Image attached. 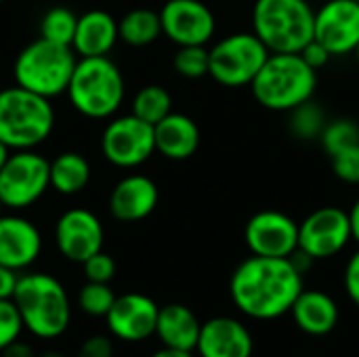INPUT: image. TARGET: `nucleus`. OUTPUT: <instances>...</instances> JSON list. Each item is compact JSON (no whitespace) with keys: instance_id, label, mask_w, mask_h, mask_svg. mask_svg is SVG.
Instances as JSON below:
<instances>
[{"instance_id":"obj_1","label":"nucleus","mask_w":359,"mask_h":357,"mask_svg":"<svg viewBox=\"0 0 359 357\" xmlns=\"http://www.w3.org/2000/svg\"><path fill=\"white\" fill-rule=\"evenodd\" d=\"M229 292L244 316L261 322L278 320L290 314L303 292V274L290 259L252 255L236 267Z\"/></svg>"},{"instance_id":"obj_2","label":"nucleus","mask_w":359,"mask_h":357,"mask_svg":"<svg viewBox=\"0 0 359 357\" xmlns=\"http://www.w3.org/2000/svg\"><path fill=\"white\" fill-rule=\"evenodd\" d=\"M13 303L21 316L23 328L40 341H55L63 337L72 324L67 290L50 274L32 271L19 276Z\"/></svg>"},{"instance_id":"obj_3","label":"nucleus","mask_w":359,"mask_h":357,"mask_svg":"<svg viewBox=\"0 0 359 357\" xmlns=\"http://www.w3.org/2000/svg\"><path fill=\"white\" fill-rule=\"evenodd\" d=\"M316 86L318 74L301 53H271L250 84L255 99L273 112H292L313 97Z\"/></svg>"},{"instance_id":"obj_4","label":"nucleus","mask_w":359,"mask_h":357,"mask_svg":"<svg viewBox=\"0 0 359 357\" xmlns=\"http://www.w3.org/2000/svg\"><path fill=\"white\" fill-rule=\"evenodd\" d=\"M124 90V76L107 55L80 57L67 86V97L78 114L103 120L120 109Z\"/></svg>"},{"instance_id":"obj_5","label":"nucleus","mask_w":359,"mask_h":357,"mask_svg":"<svg viewBox=\"0 0 359 357\" xmlns=\"http://www.w3.org/2000/svg\"><path fill=\"white\" fill-rule=\"evenodd\" d=\"M55 128L50 99L21 86L0 90V141L15 151L34 149L44 143Z\"/></svg>"},{"instance_id":"obj_6","label":"nucleus","mask_w":359,"mask_h":357,"mask_svg":"<svg viewBox=\"0 0 359 357\" xmlns=\"http://www.w3.org/2000/svg\"><path fill=\"white\" fill-rule=\"evenodd\" d=\"M316 11L307 0H257L252 29L271 53H301L313 40Z\"/></svg>"},{"instance_id":"obj_7","label":"nucleus","mask_w":359,"mask_h":357,"mask_svg":"<svg viewBox=\"0 0 359 357\" xmlns=\"http://www.w3.org/2000/svg\"><path fill=\"white\" fill-rule=\"evenodd\" d=\"M76 63L78 59L72 46L38 38L17 55L13 76L17 86L53 99L67 93Z\"/></svg>"},{"instance_id":"obj_8","label":"nucleus","mask_w":359,"mask_h":357,"mask_svg":"<svg viewBox=\"0 0 359 357\" xmlns=\"http://www.w3.org/2000/svg\"><path fill=\"white\" fill-rule=\"evenodd\" d=\"M271 50L255 32H238L210 48L208 74L223 86H250Z\"/></svg>"},{"instance_id":"obj_9","label":"nucleus","mask_w":359,"mask_h":357,"mask_svg":"<svg viewBox=\"0 0 359 357\" xmlns=\"http://www.w3.org/2000/svg\"><path fill=\"white\" fill-rule=\"evenodd\" d=\"M48 187L50 162L32 149L11 154L0 170V200L4 208L23 210L36 204Z\"/></svg>"},{"instance_id":"obj_10","label":"nucleus","mask_w":359,"mask_h":357,"mask_svg":"<svg viewBox=\"0 0 359 357\" xmlns=\"http://www.w3.org/2000/svg\"><path fill=\"white\" fill-rule=\"evenodd\" d=\"M101 149L105 160L114 166H141L156 151L154 126L137 118L135 114L120 116L105 126L101 137Z\"/></svg>"},{"instance_id":"obj_11","label":"nucleus","mask_w":359,"mask_h":357,"mask_svg":"<svg viewBox=\"0 0 359 357\" xmlns=\"http://www.w3.org/2000/svg\"><path fill=\"white\" fill-rule=\"evenodd\" d=\"M349 240H353L349 213L337 206L318 208L299 225V250L313 261L339 255Z\"/></svg>"},{"instance_id":"obj_12","label":"nucleus","mask_w":359,"mask_h":357,"mask_svg":"<svg viewBox=\"0 0 359 357\" xmlns=\"http://www.w3.org/2000/svg\"><path fill=\"white\" fill-rule=\"evenodd\" d=\"M244 238L257 257L290 259L299 250V225L278 210H261L250 217Z\"/></svg>"},{"instance_id":"obj_13","label":"nucleus","mask_w":359,"mask_h":357,"mask_svg":"<svg viewBox=\"0 0 359 357\" xmlns=\"http://www.w3.org/2000/svg\"><path fill=\"white\" fill-rule=\"evenodd\" d=\"M105 231L99 217L86 208L65 210L55 225V244L61 257L72 263H84L103 250Z\"/></svg>"},{"instance_id":"obj_14","label":"nucleus","mask_w":359,"mask_h":357,"mask_svg":"<svg viewBox=\"0 0 359 357\" xmlns=\"http://www.w3.org/2000/svg\"><path fill=\"white\" fill-rule=\"evenodd\" d=\"M160 19L162 34L179 46L206 44L217 29L212 11L200 0H168Z\"/></svg>"},{"instance_id":"obj_15","label":"nucleus","mask_w":359,"mask_h":357,"mask_svg":"<svg viewBox=\"0 0 359 357\" xmlns=\"http://www.w3.org/2000/svg\"><path fill=\"white\" fill-rule=\"evenodd\" d=\"M158 311L160 307L147 295L126 292L116 297L109 314L105 316V326L118 341L141 343L156 335Z\"/></svg>"},{"instance_id":"obj_16","label":"nucleus","mask_w":359,"mask_h":357,"mask_svg":"<svg viewBox=\"0 0 359 357\" xmlns=\"http://www.w3.org/2000/svg\"><path fill=\"white\" fill-rule=\"evenodd\" d=\"M313 38L322 42L332 57L349 55L359 44V4L353 0H328L313 23Z\"/></svg>"},{"instance_id":"obj_17","label":"nucleus","mask_w":359,"mask_h":357,"mask_svg":"<svg viewBox=\"0 0 359 357\" xmlns=\"http://www.w3.org/2000/svg\"><path fill=\"white\" fill-rule=\"evenodd\" d=\"M42 252L38 227L17 215H0V265L23 271L32 267Z\"/></svg>"},{"instance_id":"obj_18","label":"nucleus","mask_w":359,"mask_h":357,"mask_svg":"<svg viewBox=\"0 0 359 357\" xmlns=\"http://www.w3.org/2000/svg\"><path fill=\"white\" fill-rule=\"evenodd\" d=\"M196 351L200 357H252L255 339L242 322L212 318L202 324Z\"/></svg>"},{"instance_id":"obj_19","label":"nucleus","mask_w":359,"mask_h":357,"mask_svg":"<svg viewBox=\"0 0 359 357\" xmlns=\"http://www.w3.org/2000/svg\"><path fill=\"white\" fill-rule=\"evenodd\" d=\"M158 185L145 175H128L109 194V213L122 223L147 219L158 206Z\"/></svg>"},{"instance_id":"obj_20","label":"nucleus","mask_w":359,"mask_h":357,"mask_svg":"<svg viewBox=\"0 0 359 357\" xmlns=\"http://www.w3.org/2000/svg\"><path fill=\"white\" fill-rule=\"evenodd\" d=\"M118 21L107 11H88L78 17L72 48L80 57H103L118 42Z\"/></svg>"},{"instance_id":"obj_21","label":"nucleus","mask_w":359,"mask_h":357,"mask_svg":"<svg viewBox=\"0 0 359 357\" xmlns=\"http://www.w3.org/2000/svg\"><path fill=\"white\" fill-rule=\"evenodd\" d=\"M156 151H160L168 160H187L196 154L200 145V128L198 124L185 116L170 112L154 126Z\"/></svg>"},{"instance_id":"obj_22","label":"nucleus","mask_w":359,"mask_h":357,"mask_svg":"<svg viewBox=\"0 0 359 357\" xmlns=\"http://www.w3.org/2000/svg\"><path fill=\"white\" fill-rule=\"evenodd\" d=\"M200 328H202V324L196 318V314L181 303L164 305L158 311L156 337L168 349L189 351V353L196 351V345L200 339Z\"/></svg>"},{"instance_id":"obj_23","label":"nucleus","mask_w":359,"mask_h":357,"mask_svg":"<svg viewBox=\"0 0 359 357\" xmlns=\"http://www.w3.org/2000/svg\"><path fill=\"white\" fill-rule=\"evenodd\" d=\"M297 326L309 337H326L339 324V305L322 290H305L290 309Z\"/></svg>"},{"instance_id":"obj_24","label":"nucleus","mask_w":359,"mask_h":357,"mask_svg":"<svg viewBox=\"0 0 359 357\" xmlns=\"http://www.w3.org/2000/svg\"><path fill=\"white\" fill-rule=\"evenodd\" d=\"M90 181V164L78 151H63L50 162V187L61 196L80 194Z\"/></svg>"},{"instance_id":"obj_25","label":"nucleus","mask_w":359,"mask_h":357,"mask_svg":"<svg viewBox=\"0 0 359 357\" xmlns=\"http://www.w3.org/2000/svg\"><path fill=\"white\" fill-rule=\"evenodd\" d=\"M120 40L130 46H147L162 36L160 13L149 8H133L118 21Z\"/></svg>"},{"instance_id":"obj_26","label":"nucleus","mask_w":359,"mask_h":357,"mask_svg":"<svg viewBox=\"0 0 359 357\" xmlns=\"http://www.w3.org/2000/svg\"><path fill=\"white\" fill-rule=\"evenodd\" d=\"M170 112H172V99L164 86L158 84L143 86L133 99V114L151 126H156Z\"/></svg>"},{"instance_id":"obj_27","label":"nucleus","mask_w":359,"mask_h":357,"mask_svg":"<svg viewBox=\"0 0 359 357\" xmlns=\"http://www.w3.org/2000/svg\"><path fill=\"white\" fill-rule=\"evenodd\" d=\"M76 27H78V15L65 6H55L48 13H44L40 21V38L72 46Z\"/></svg>"},{"instance_id":"obj_28","label":"nucleus","mask_w":359,"mask_h":357,"mask_svg":"<svg viewBox=\"0 0 359 357\" xmlns=\"http://www.w3.org/2000/svg\"><path fill=\"white\" fill-rule=\"evenodd\" d=\"M114 301H116V292L111 290L109 284L86 282L78 290V307L88 318H103L105 320Z\"/></svg>"},{"instance_id":"obj_29","label":"nucleus","mask_w":359,"mask_h":357,"mask_svg":"<svg viewBox=\"0 0 359 357\" xmlns=\"http://www.w3.org/2000/svg\"><path fill=\"white\" fill-rule=\"evenodd\" d=\"M320 141H322V147L326 149V154L332 158L353 145L359 143V126L353 120H334V122H328L320 135Z\"/></svg>"},{"instance_id":"obj_30","label":"nucleus","mask_w":359,"mask_h":357,"mask_svg":"<svg viewBox=\"0 0 359 357\" xmlns=\"http://www.w3.org/2000/svg\"><path fill=\"white\" fill-rule=\"evenodd\" d=\"M175 69L183 78H202L208 74L210 67V50L206 44H191V46H179L175 55Z\"/></svg>"},{"instance_id":"obj_31","label":"nucleus","mask_w":359,"mask_h":357,"mask_svg":"<svg viewBox=\"0 0 359 357\" xmlns=\"http://www.w3.org/2000/svg\"><path fill=\"white\" fill-rule=\"evenodd\" d=\"M324 126H326L324 114H322V109L316 103H311V99L292 109L290 130L299 139H320Z\"/></svg>"},{"instance_id":"obj_32","label":"nucleus","mask_w":359,"mask_h":357,"mask_svg":"<svg viewBox=\"0 0 359 357\" xmlns=\"http://www.w3.org/2000/svg\"><path fill=\"white\" fill-rule=\"evenodd\" d=\"M23 330L25 328H23L21 316H19L13 299H0V353L11 343L21 339Z\"/></svg>"},{"instance_id":"obj_33","label":"nucleus","mask_w":359,"mask_h":357,"mask_svg":"<svg viewBox=\"0 0 359 357\" xmlns=\"http://www.w3.org/2000/svg\"><path fill=\"white\" fill-rule=\"evenodd\" d=\"M82 267H84L86 282L109 284L114 280V276H116V261L107 252H103V250H99L93 257H88L82 263Z\"/></svg>"},{"instance_id":"obj_34","label":"nucleus","mask_w":359,"mask_h":357,"mask_svg":"<svg viewBox=\"0 0 359 357\" xmlns=\"http://www.w3.org/2000/svg\"><path fill=\"white\" fill-rule=\"evenodd\" d=\"M332 170L341 181L359 185V143L332 156Z\"/></svg>"},{"instance_id":"obj_35","label":"nucleus","mask_w":359,"mask_h":357,"mask_svg":"<svg viewBox=\"0 0 359 357\" xmlns=\"http://www.w3.org/2000/svg\"><path fill=\"white\" fill-rule=\"evenodd\" d=\"M74 357H114V341L105 335H93L80 343Z\"/></svg>"},{"instance_id":"obj_36","label":"nucleus","mask_w":359,"mask_h":357,"mask_svg":"<svg viewBox=\"0 0 359 357\" xmlns=\"http://www.w3.org/2000/svg\"><path fill=\"white\" fill-rule=\"evenodd\" d=\"M301 57H303V59H305V61H307V63L318 72L320 67H324V65L330 61V57H332V55H330V50H328L322 42H318V40L313 38V40H311L303 50H301Z\"/></svg>"},{"instance_id":"obj_37","label":"nucleus","mask_w":359,"mask_h":357,"mask_svg":"<svg viewBox=\"0 0 359 357\" xmlns=\"http://www.w3.org/2000/svg\"><path fill=\"white\" fill-rule=\"evenodd\" d=\"M345 290L347 297L353 301V305L359 307V250L349 259L347 267H345Z\"/></svg>"},{"instance_id":"obj_38","label":"nucleus","mask_w":359,"mask_h":357,"mask_svg":"<svg viewBox=\"0 0 359 357\" xmlns=\"http://www.w3.org/2000/svg\"><path fill=\"white\" fill-rule=\"evenodd\" d=\"M17 278L19 274L0 265V299H13L15 286H17Z\"/></svg>"},{"instance_id":"obj_39","label":"nucleus","mask_w":359,"mask_h":357,"mask_svg":"<svg viewBox=\"0 0 359 357\" xmlns=\"http://www.w3.org/2000/svg\"><path fill=\"white\" fill-rule=\"evenodd\" d=\"M0 357H38L36 356V351H34V347L29 345V343H25V341H21V339H17L15 343H11Z\"/></svg>"},{"instance_id":"obj_40","label":"nucleus","mask_w":359,"mask_h":357,"mask_svg":"<svg viewBox=\"0 0 359 357\" xmlns=\"http://www.w3.org/2000/svg\"><path fill=\"white\" fill-rule=\"evenodd\" d=\"M349 219H351V234H353V240L359 244V198L355 200L353 208L349 210Z\"/></svg>"},{"instance_id":"obj_41","label":"nucleus","mask_w":359,"mask_h":357,"mask_svg":"<svg viewBox=\"0 0 359 357\" xmlns=\"http://www.w3.org/2000/svg\"><path fill=\"white\" fill-rule=\"evenodd\" d=\"M151 357H194L189 351H177V349H168V347H164V349H160V351H156Z\"/></svg>"},{"instance_id":"obj_42","label":"nucleus","mask_w":359,"mask_h":357,"mask_svg":"<svg viewBox=\"0 0 359 357\" xmlns=\"http://www.w3.org/2000/svg\"><path fill=\"white\" fill-rule=\"evenodd\" d=\"M8 151H11V149H8V147H6V145H4V143L0 141V170H2V166L6 164V160H8V156H11Z\"/></svg>"},{"instance_id":"obj_43","label":"nucleus","mask_w":359,"mask_h":357,"mask_svg":"<svg viewBox=\"0 0 359 357\" xmlns=\"http://www.w3.org/2000/svg\"><path fill=\"white\" fill-rule=\"evenodd\" d=\"M38 357H67V356H63V353H59V351H46V353H42V356H38Z\"/></svg>"},{"instance_id":"obj_44","label":"nucleus","mask_w":359,"mask_h":357,"mask_svg":"<svg viewBox=\"0 0 359 357\" xmlns=\"http://www.w3.org/2000/svg\"><path fill=\"white\" fill-rule=\"evenodd\" d=\"M353 55H355V59H358V63H359V44L355 46V50H353Z\"/></svg>"},{"instance_id":"obj_45","label":"nucleus","mask_w":359,"mask_h":357,"mask_svg":"<svg viewBox=\"0 0 359 357\" xmlns=\"http://www.w3.org/2000/svg\"><path fill=\"white\" fill-rule=\"evenodd\" d=\"M2 208H4V204H2V200H0V215H2Z\"/></svg>"},{"instance_id":"obj_46","label":"nucleus","mask_w":359,"mask_h":357,"mask_svg":"<svg viewBox=\"0 0 359 357\" xmlns=\"http://www.w3.org/2000/svg\"><path fill=\"white\" fill-rule=\"evenodd\" d=\"M353 2H358V4H359V0H353Z\"/></svg>"},{"instance_id":"obj_47","label":"nucleus","mask_w":359,"mask_h":357,"mask_svg":"<svg viewBox=\"0 0 359 357\" xmlns=\"http://www.w3.org/2000/svg\"><path fill=\"white\" fill-rule=\"evenodd\" d=\"M0 2H4V0H0Z\"/></svg>"}]
</instances>
